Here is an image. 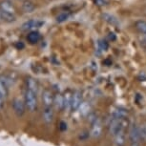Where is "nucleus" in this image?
I'll return each mask as SVG.
<instances>
[{"mask_svg": "<svg viewBox=\"0 0 146 146\" xmlns=\"http://www.w3.org/2000/svg\"><path fill=\"white\" fill-rule=\"evenodd\" d=\"M128 125V121L125 117L123 118H115L114 117L109 125V132L112 136H117L120 132H124L125 128Z\"/></svg>", "mask_w": 146, "mask_h": 146, "instance_id": "f257e3e1", "label": "nucleus"}, {"mask_svg": "<svg viewBox=\"0 0 146 146\" xmlns=\"http://www.w3.org/2000/svg\"><path fill=\"white\" fill-rule=\"evenodd\" d=\"M25 104L30 112H35L37 109L36 93L27 89L25 93Z\"/></svg>", "mask_w": 146, "mask_h": 146, "instance_id": "f03ea898", "label": "nucleus"}, {"mask_svg": "<svg viewBox=\"0 0 146 146\" xmlns=\"http://www.w3.org/2000/svg\"><path fill=\"white\" fill-rule=\"evenodd\" d=\"M44 24L43 21L41 20H37V19H31V20H28L26 22H24L21 26V30L24 32H28V31H35V29L40 28Z\"/></svg>", "mask_w": 146, "mask_h": 146, "instance_id": "7ed1b4c3", "label": "nucleus"}, {"mask_svg": "<svg viewBox=\"0 0 146 146\" xmlns=\"http://www.w3.org/2000/svg\"><path fill=\"white\" fill-rule=\"evenodd\" d=\"M25 107H26V104L21 98H15V100H13V108L17 117H22V115H24V113H25Z\"/></svg>", "mask_w": 146, "mask_h": 146, "instance_id": "20e7f679", "label": "nucleus"}, {"mask_svg": "<svg viewBox=\"0 0 146 146\" xmlns=\"http://www.w3.org/2000/svg\"><path fill=\"white\" fill-rule=\"evenodd\" d=\"M82 103V95L80 91H75L72 96V103H71V109L73 111L78 110L79 106Z\"/></svg>", "mask_w": 146, "mask_h": 146, "instance_id": "39448f33", "label": "nucleus"}, {"mask_svg": "<svg viewBox=\"0 0 146 146\" xmlns=\"http://www.w3.org/2000/svg\"><path fill=\"white\" fill-rule=\"evenodd\" d=\"M129 139L132 143L134 142H139L140 139V133H139V127H137L136 124H133L129 130Z\"/></svg>", "mask_w": 146, "mask_h": 146, "instance_id": "423d86ee", "label": "nucleus"}, {"mask_svg": "<svg viewBox=\"0 0 146 146\" xmlns=\"http://www.w3.org/2000/svg\"><path fill=\"white\" fill-rule=\"evenodd\" d=\"M54 100V96L50 90H44L42 93V101L44 107H50L53 106Z\"/></svg>", "mask_w": 146, "mask_h": 146, "instance_id": "0eeeda50", "label": "nucleus"}, {"mask_svg": "<svg viewBox=\"0 0 146 146\" xmlns=\"http://www.w3.org/2000/svg\"><path fill=\"white\" fill-rule=\"evenodd\" d=\"M42 117L43 120L45 121V123L47 124H50L53 122L54 120V110L53 107H44L43 113H42Z\"/></svg>", "mask_w": 146, "mask_h": 146, "instance_id": "6e6552de", "label": "nucleus"}, {"mask_svg": "<svg viewBox=\"0 0 146 146\" xmlns=\"http://www.w3.org/2000/svg\"><path fill=\"white\" fill-rule=\"evenodd\" d=\"M0 10L3 11V12L15 15V8L13 7L12 2L9 1V0H3V1L0 2Z\"/></svg>", "mask_w": 146, "mask_h": 146, "instance_id": "1a4fd4ad", "label": "nucleus"}, {"mask_svg": "<svg viewBox=\"0 0 146 146\" xmlns=\"http://www.w3.org/2000/svg\"><path fill=\"white\" fill-rule=\"evenodd\" d=\"M102 132V127H101V123L100 119H96L95 122L93 123L92 131H91V136L94 137H98L101 135Z\"/></svg>", "mask_w": 146, "mask_h": 146, "instance_id": "9d476101", "label": "nucleus"}, {"mask_svg": "<svg viewBox=\"0 0 146 146\" xmlns=\"http://www.w3.org/2000/svg\"><path fill=\"white\" fill-rule=\"evenodd\" d=\"M102 18H103L104 21L107 22V23L110 24V25H112V26L117 27L118 25H119V21H118V19L115 17V16L111 15V13H103Z\"/></svg>", "mask_w": 146, "mask_h": 146, "instance_id": "9b49d317", "label": "nucleus"}, {"mask_svg": "<svg viewBox=\"0 0 146 146\" xmlns=\"http://www.w3.org/2000/svg\"><path fill=\"white\" fill-rule=\"evenodd\" d=\"M35 10V5L31 0H24L22 3V11L26 13H31Z\"/></svg>", "mask_w": 146, "mask_h": 146, "instance_id": "f8f14e48", "label": "nucleus"}, {"mask_svg": "<svg viewBox=\"0 0 146 146\" xmlns=\"http://www.w3.org/2000/svg\"><path fill=\"white\" fill-rule=\"evenodd\" d=\"M54 104L56 106V109H58L59 111L64 109V96H62L61 94H56L54 96Z\"/></svg>", "mask_w": 146, "mask_h": 146, "instance_id": "ddd939ff", "label": "nucleus"}, {"mask_svg": "<svg viewBox=\"0 0 146 146\" xmlns=\"http://www.w3.org/2000/svg\"><path fill=\"white\" fill-rule=\"evenodd\" d=\"M26 85H27V89L28 90H31L33 92L35 93H37L38 91V84H37V81L35 80L34 78H27L26 79Z\"/></svg>", "mask_w": 146, "mask_h": 146, "instance_id": "4468645a", "label": "nucleus"}, {"mask_svg": "<svg viewBox=\"0 0 146 146\" xmlns=\"http://www.w3.org/2000/svg\"><path fill=\"white\" fill-rule=\"evenodd\" d=\"M40 34L37 31H31L27 35V40L31 44H36L40 40Z\"/></svg>", "mask_w": 146, "mask_h": 146, "instance_id": "2eb2a0df", "label": "nucleus"}, {"mask_svg": "<svg viewBox=\"0 0 146 146\" xmlns=\"http://www.w3.org/2000/svg\"><path fill=\"white\" fill-rule=\"evenodd\" d=\"M15 19H16L15 15H13V13H9L1 11V20H3L4 22H7V23H12V22L15 21Z\"/></svg>", "mask_w": 146, "mask_h": 146, "instance_id": "dca6fc26", "label": "nucleus"}, {"mask_svg": "<svg viewBox=\"0 0 146 146\" xmlns=\"http://www.w3.org/2000/svg\"><path fill=\"white\" fill-rule=\"evenodd\" d=\"M125 131L124 132H120L119 134H117V136H115V143L117 146H123L125 144Z\"/></svg>", "mask_w": 146, "mask_h": 146, "instance_id": "f3484780", "label": "nucleus"}, {"mask_svg": "<svg viewBox=\"0 0 146 146\" xmlns=\"http://www.w3.org/2000/svg\"><path fill=\"white\" fill-rule=\"evenodd\" d=\"M135 27L140 34L146 35V21L145 20H137L135 23Z\"/></svg>", "mask_w": 146, "mask_h": 146, "instance_id": "a211bd4d", "label": "nucleus"}, {"mask_svg": "<svg viewBox=\"0 0 146 146\" xmlns=\"http://www.w3.org/2000/svg\"><path fill=\"white\" fill-rule=\"evenodd\" d=\"M79 112L82 115H87L90 114V110H91V106L90 104L87 102V101H84V102L81 103V105L79 106Z\"/></svg>", "mask_w": 146, "mask_h": 146, "instance_id": "6ab92c4d", "label": "nucleus"}, {"mask_svg": "<svg viewBox=\"0 0 146 146\" xmlns=\"http://www.w3.org/2000/svg\"><path fill=\"white\" fill-rule=\"evenodd\" d=\"M72 96H73V94L70 91H67L64 95V109H71Z\"/></svg>", "mask_w": 146, "mask_h": 146, "instance_id": "aec40b11", "label": "nucleus"}, {"mask_svg": "<svg viewBox=\"0 0 146 146\" xmlns=\"http://www.w3.org/2000/svg\"><path fill=\"white\" fill-rule=\"evenodd\" d=\"M0 95L4 98L8 96V84L2 78H0Z\"/></svg>", "mask_w": 146, "mask_h": 146, "instance_id": "412c9836", "label": "nucleus"}, {"mask_svg": "<svg viewBox=\"0 0 146 146\" xmlns=\"http://www.w3.org/2000/svg\"><path fill=\"white\" fill-rule=\"evenodd\" d=\"M128 115V113L126 110H123V109H117L115 110L114 113H113V115L114 117L115 118H123V117H126Z\"/></svg>", "mask_w": 146, "mask_h": 146, "instance_id": "4be33fe9", "label": "nucleus"}, {"mask_svg": "<svg viewBox=\"0 0 146 146\" xmlns=\"http://www.w3.org/2000/svg\"><path fill=\"white\" fill-rule=\"evenodd\" d=\"M69 17H70V13H69L68 12H63V13H59V15H57L56 21L59 22V23H61V22H64V21L67 20Z\"/></svg>", "mask_w": 146, "mask_h": 146, "instance_id": "5701e85b", "label": "nucleus"}, {"mask_svg": "<svg viewBox=\"0 0 146 146\" xmlns=\"http://www.w3.org/2000/svg\"><path fill=\"white\" fill-rule=\"evenodd\" d=\"M139 133L141 140L146 141V123H143V124L139 126Z\"/></svg>", "mask_w": 146, "mask_h": 146, "instance_id": "b1692460", "label": "nucleus"}, {"mask_svg": "<svg viewBox=\"0 0 146 146\" xmlns=\"http://www.w3.org/2000/svg\"><path fill=\"white\" fill-rule=\"evenodd\" d=\"M59 129L61 131H66L67 130V123L64 122V121H61L59 124Z\"/></svg>", "mask_w": 146, "mask_h": 146, "instance_id": "393cba45", "label": "nucleus"}, {"mask_svg": "<svg viewBox=\"0 0 146 146\" xmlns=\"http://www.w3.org/2000/svg\"><path fill=\"white\" fill-rule=\"evenodd\" d=\"M4 107V98L2 95H0V110H2Z\"/></svg>", "mask_w": 146, "mask_h": 146, "instance_id": "a878e982", "label": "nucleus"}, {"mask_svg": "<svg viewBox=\"0 0 146 146\" xmlns=\"http://www.w3.org/2000/svg\"><path fill=\"white\" fill-rule=\"evenodd\" d=\"M131 146H140V143L139 142H134V143H132Z\"/></svg>", "mask_w": 146, "mask_h": 146, "instance_id": "bb28decb", "label": "nucleus"}, {"mask_svg": "<svg viewBox=\"0 0 146 146\" xmlns=\"http://www.w3.org/2000/svg\"><path fill=\"white\" fill-rule=\"evenodd\" d=\"M0 20H1V11H0Z\"/></svg>", "mask_w": 146, "mask_h": 146, "instance_id": "cd10ccee", "label": "nucleus"}, {"mask_svg": "<svg viewBox=\"0 0 146 146\" xmlns=\"http://www.w3.org/2000/svg\"><path fill=\"white\" fill-rule=\"evenodd\" d=\"M23 1H24V0H23Z\"/></svg>", "mask_w": 146, "mask_h": 146, "instance_id": "c85d7f7f", "label": "nucleus"}]
</instances>
